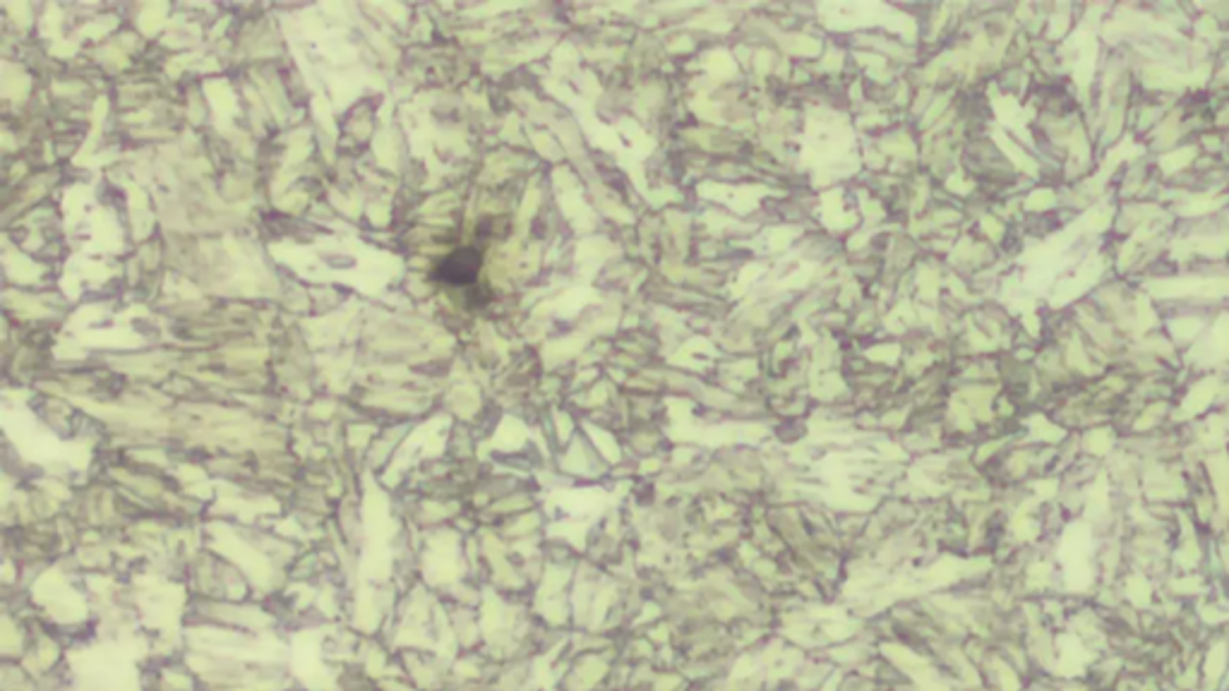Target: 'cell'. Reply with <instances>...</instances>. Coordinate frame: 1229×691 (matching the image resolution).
I'll list each match as a JSON object with an SVG mask.
<instances>
[{
  "label": "cell",
  "instance_id": "1",
  "mask_svg": "<svg viewBox=\"0 0 1229 691\" xmlns=\"http://www.w3.org/2000/svg\"><path fill=\"white\" fill-rule=\"evenodd\" d=\"M478 269H481V255L469 248V250H457L454 255H447L445 260L437 264L435 276L440 281H445V284L466 286L476 279Z\"/></svg>",
  "mask_w": 1229,
  "mask_h": 691
}]
</instances>
